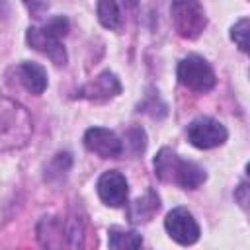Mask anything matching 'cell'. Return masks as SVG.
Segmentation results:
<instances>
[{
    "mask_svg": "<svg viewBox=\"0 0 250 250\" xmlns=\"http://www.w3.org/2000/svg\"><path fill=\"white\" fill-rule=\"evenodd\" d=\"M154 172L162 182L178 184L184 189H197L207 178V174L201 166L180 158L170 148L158 150V154L154 156Z\"/></svg>",
    "mask_w": 250,
    "mask_h": 250,
    "instance_id": "1",
    "label": "cell"
},
{
    "mask_svg": "<svg viewBox=\"0 0 250 250\" xmlns=\"http://www.w3.org/2000/svg\"><path fill=\"white\" fill-rule=\"evenodd\" d=\"M31 117L20 104L0 98V148H18L31 135Z\"/></svg>",
    "mask_w": 250,
    "mask_h": 250,
    "instance_id": "2",
    "label": "cell"
},
{
    "mask_svg": "<svg viewBox=\"0 0 250 250\" xmlns=\"http://www.w3.org/2000/svg\"><path fill=\"white\" fill-rule=\"evenodd\" d=\"M176 31L186 39H195L207 25V18L199 0H172L170 6Z\"/></svg>",
    "mask_w": 250,
    "mask_h": 250,
    "instance_id": "3",
    "label": "cell"
},
{
    "mask_svg": "<svg viewBox=\"0 0 250 250\" xmlns=\"http://www.w3.org/2000/svg\"><path fill=\"white\" fill-rule=\"evenodd\" d=\"M178 80L199 94L209 92L215 86V72L211 64L199 55H188L178 64Z\"/></svg>",
    "mask_w": 250,
    "mask_h": 250,
    "instance_id": "4",
    "label": "cell"
},
{
    "mask_svg": "<svg viewBox=\"0 0 250 250\" xmlns=\"http://www.w3.org/2000/svg\"><path fill=\"white\" fill-rule=\"evenodd\" d=\"M227 135L225 125L211 117H197L188 125V141L197 148H215L227 141Z\"/></svg>",
    "mask_w": 250,
    "mask_h": 250,
    "instance_id": "5",
    "label": "cell"
},
{
    "mask_svg": "<svg viewBox=\"0 0 250 250\" xmlns=\"http://www.w3.org/2000/svg\"><path fill=\"white\" fill-rule=\"evenodd\" d=\"M164 227H166L168 234L182 246H189V244L197 242V238H199V227H197L193 215L184 207L172 209L164 219Z\"/></svg>",
    "mask_w": 250,
    "mask_h": 250,
    "instance_id": "6",
    "label": "cell"
},
{
    "mask_svg": "<svg viewBox=\"0 0 250 250\" xmlns=\"http://www.w3.org/2000/svg\"><path fill=\"white\" fill-rule=\"evenodd\" d=\"M84 145L90 152L98 154L100 158H117L123 152V143L119 137L104 127H92L84 133Z\"/></svg>",
    "mask_w": 250,
    "mask_h": 250,
    "instance_id": "7",
    "label": "cell"
},
{
    "mask_svg": "<svg viewBox=\"0 0 250 250\" xmlns=\"http://www.w3.org/2000/svg\"><path fill=\"white\" fill-rule=\"evenodd\" d=\"M25 41L35 51L47 55L55 64H64L66 62V51L61 43V37L49 33L45 27H29L25 31Z\"/></svg>",
    "mask_w": 250,
    "mask_h": 250,
    "instance_id": "8",
    "label": "cell"
},
{
    "mask_svg": "<svg viewBox=\"0 0 250 250\" xmlns=\"http://www.w3.org/2000/svg\"><path fill=\"white\" fill-rule=\"evenodd\" d=\"M98 195L109 207H121L127 203V180L121 172H104L98 180Z\"/></svg>",
    "mask_w": 250,
    "mask_h": 250,
    "instance_id": "9",
    "label": "cell"
},
{
    "mask_svg": "<svg viewBox=\"0 0 250 250\" xmlns=\"http://www.w3.org/2000/svg\"><path fill=\"white\" fill-rule=\"evenodd\" d=\"M121 92V84L117 80V76L109 70L102 72L100 76H96L90 84L82 86L76 96L78 98H86V100H96V102H102V100H109L113 96H117Z\"/></svg>",
    "mask_w": 250,
    "mask_h": 250,
    "instance_id": "10",
    "label": "cell"
},
{
    "mask_svg": "<svg viewBox=\"0 0 250 250\" xmlns=\"http://www.w3.org/2000/svg\"><path fill=\"white\" fill-rule=\"evenodd\" d=\"M18 76L23 88L31 94H43V90L47 88V72L37 62H21L18 68Z\"/></svg>",
    "mask_w": 250,
    "mask_h": 250,
    "instance_id": "11",
    "label": "cell"
},
{
    "mask_svg": "<svg viewBox=\"0 0 250 250\" xmlns=\"http://www.w3.org/2000/svg\"><path fill=\"white\" fill-rule=\"evenodd\" d=\"M158 207H160L158 195L154 191H148L145 197H141V199H137V201L131 203V207H129V219L133 223H145V221H148L158 211Z\"/></svg>",
    "mask_w": 250,
    "mask_h": 250,
    "instance_id": "12",
    "label": "cell"
},
{
    "mask_svg": "<svg viewBox=\"0 0 250 250\" xmlns=\"http://www.w3.org/2000/svg\"><path fill=\"white\" fill-rule=\"evenodd\" d=\"M107 244L113 250H123V248H141L143 238L135 230H125L119 227H111L107 230Z\"/></svg>",
    "mask_w": 250,
    "mask_h": 250,
    "instance_id": "13",
    "label": "cell"
},
{
    "mask_svg": "<svg viewBox=\"0 0 250 250\" xmlns=\"http://www.w3.org/2000/svg\"><path fill=\"white\" fill-rule=\"evenodd\" d=\"M98 20L107 29H119L121 27V12L115 0H98L96 6Z\"/></svg>",
    "mask_w": 250,
    "mask_h": 250,
    "instance_id": "14",
    "label": "cell"
},
{
    "mask_svg": "<svg viewBox=\"0 0 250 250\" xmlns=\"http://www.w3.org/2000/svg\"><path fill=\"white\" fill-rule=\"evenodd\" d=\"M70 166H72V158H70L68 152H59V154H55L53 160L45 166V180L51 182V180L62 178V176L70 170Z\"/></svg>",
    "mask_w": 250,
    "mask_h": 250,
    "instance_id": "15",
    "label": "cell"
},
{
    "mask_svg": "<svg viewBox=\"0 0 250 250\" xmlns=\"http://www.w3.org/2000/svg\"><path fill=\"white\" fill-rule=\"evenodd\" d=\"M248 31H250V21H248V18L238 20V21L232 25V29H230V39L238 45V49H240L242 53L248 51Z\"/></svg>",
    "mask_w": 250,
    "mask_h": 250,
    "instance_id": "16",
    "label": "cell"
},
{
    "mask_svg": "<svg viewBox=\"0 0 250 250\" xmlns=\"http://www.w3.org/2000/svg\"><path fill=\"white\" fill-rule=\"evenodd\" d=\"M125 145L129 146V150H131L133 156L141 154L145 150V146H146V135H145V131L141 127L129 129L127 135H125Z\"/></svg>",
    "mask_w": 250,
    "mask_h": 250,
    "instance_id": "17",
    "label": "cell"
},
{
    "mask_svg": "<svg viewBox=\"0 0 250 250\" xmlns=\"http://www.w3.org/2000/svg\"><path fill=\"white\" fill-rule=\"evenodd\" d=\"M43 27H45L49 33H53V35H57V37L62 39V37L68 33L70 23H68V20H66L64 16H55V18H51Z\"/></svg>",
    "mask_w": 250,
    "mask_h": 250,
    "instance_id": "18",
    "label": "cell"
},
{
    "mask_svg": "<svg viewBox=\"0 0 250 250\" xmlns=\"http://www.w3.org/2000/svg\"><path fill=\"white\" fill-rule=\"evenodd\" d=\"M23 4L35 18H39L49 8V0H23Z\"/></svg>",
    "mask_w": 250,
    "mask_h": 250,
    "instance_id": "19",
    "label": "cell"
},
{
    "mask_svg": "<svg viewBox=\"0 0 250 250\" xmlns=\"http://www.w3.org/2000/svg\"><path fill=\"white\" fill-rule=\"evenodd\" d=\"M246 191H248V186H246V184H242V186L238 188V191H236V197H238V201H240L242 207H246V201H248V199H246Z\"/></svg>",
    "mask_w": 250,
    "mask_h": 250,
    "instance_id": "20",
    "label": "cell"
},
{
    "mask_svg": "<svg viewBox=\"0 0 250 250\" xmlns=\"http://www.w3.org/2000/svg\"><path fill=\"white\" fill-rule=\"evenodd\" d=\"M123 4H125L127 8H135V6L139 4V0H123Z\"/></svg>",
    "mask_w": 250,
    "mask_h": 250,
    "instance_id": "21",
    "label": "cell"
}]
</instances>
